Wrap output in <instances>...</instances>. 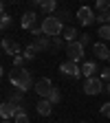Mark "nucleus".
<instances>
[{
    "label": "nucleus",
    "instance_id": "obj_34",
    "mask_svg": "<svg viewBox=\"0 0 110 123\" xmlns=\"http://www.w3.org/2000/svg\"><path fill=\"white\" fill-rule=\"evenodd\" d=\"M7 2H15V0H7Z\"/></svg>",
    "mask_w": 110,
    "mask_h": 123
},
{
    "label": "nucleus",
    "instance_id": "obj_22",
    "mask_svg": "<svg viewBox=\"0 0 110 123\" xmlns=\"http://www.w3.org/2000/svg\"><path fill=\"white\" fill-rule=\"evenodd\" d=\"M53 15H55L57 20H62V22H66V20H71V13H68L66 9H57V11L53 13Z\"/></svg>",
    "mask_w": 110,
    "mask_h": 123
},
{
    "label": "nucleus",
    "instance_id": "obj_2",
    "mask_svg": "<svg viewBox=\"0 0 110 123\" xmlns=\"http://www.w3.org/2000/svg\"><path fill=\"white\" fill-rule=\"evenodd\" d=\"M40 26H42V31H44V35H49V37L62 35V31H64V22L57 20L55 15H49V18H44Z\"/></svg>",
    "mask_w": 110,
    "mask_h": 123
},
{
    "label": "nucleus",
    "instance_id": "obj_9",
    "mask_svg": "<svg viewBox=\"0 0 110 123\" xmlns=\"http://www.w3.org/2000/svg\"><path fill=\"white\" fill-rule=\"evenodd\" d=\"M2 51L7 53V55H11V57H15V55H20L22 53V49H20V44L15 42V40H11V37H2Z\"/></svg>",
    "mask_w": 110,
    "mask_h": 123
},
{
    "label": "nucleus",
    "instance_id": "obj_12",
    "mask_svg": "<svg viewBox=\"0 0 110 123\" xmlns=\"http://www.w3.org/2000/svg\"><path fill=\"white\" fill-rule=\"evenodd\" d=\"M35 110H38V114H42V117H49V114L53 112V103H51L49 99H42V101L35 103Z\"/></svg>",
    "mask_w": 110,
    "mask_h": 123
},
{
    "label": "nucleus",
    "instance_id": "obj_6",
    "mask_svg": "<svg viewBox=\"0 0 110 123\" xmlns=\"http://www.w3.org/2000/svg\"><path fill=\"white\" fill-rule=\"evenodd\" d=\"M33 90L38 92L42 99H49V97H51V92H53V81L49 79V77H42V79H38V81H35Z\"/></svg>",
    "mask_w": 110,
    "mask_h": 123
},
{
    "label": "nucleus",
    "instance_id": "obj_32",
    "mask_svg": "<svg viewBox=\"0 0 110 123\" xmlns=\"http://www.w3.org/2000/svg\"><path fill=\"white\" fill-rule=\"evenodd\" d=\"M106 92H108V95H110V81H108V86H106Z\"/></svg>",
    "mask_w": 110,
    "mask_h": 123
},
{
    "label": "nucleus",
    "instance_id": "obj_35",
    "mask_svg": "<svg viewBox=\"0 0 110 123\" xmlns=\"http://www.w3.org/2000/svg\"><path fill=\"white\" fill-rule=\"evenodd\" d=\"M108 64H110V57H108Z\"/></svg>",
    "mask_w": 110,
    "mask_h": 123
},
{
    "label": "nucleus",
    "instance_id": "obj_29",
    "mask_svg": "<svg viewBox=\"0 0 110 123\" xmlns=\"http://www.w3.org/2000/svg\"><path fill=\"white\" fill-rule=\"evenodd\" d=\"M101 79L104 81H110V68H104L101 70Z\"/></svg>",
    "mask_w": 110,
    "mask_h": 123
},
{
    "label": "nucleus",
    "instance_id": "obj_17",
    "mask_svg": "<svg viewBox=\"0 0 110 123\" xmlns=\"http://www.w3.org/2000/svg\"><path fill=\"white\" fill-rule=\"evenodd\" d=\"M9 101H11V103H18V105H22V103H24V92H20V90H13V92H11V97H9Z\"/></svg>",
    "mask_w": 110,
    "mask_h": 123
},
{
    "label": "nucleus",
    "instance_id": "obj_1",
    "mask_svg": "<svg viewBox=\"0 0 110 123\" xmlns=\"http://www.w3.org/2000/svg\"><path fill=\"white\" fill-rule=\"evenodd\" d=\"M9 81L15 90H20V92H26L31 86H35L33 84V77H31V73L26 68H13L9 73Z\"/></svg>",
    "mask_w": 110,
    "mask_h": 123
},
{
    "label": "nucleus",
    "instance_id": "obj_18",
    "mask_svg": "<svg viewBox=\"0 0 110 123\" xmlns=\"http://www.w3.org/2000/svg\"><path fill=\"white\" fill-rule=\"evenodd\" d=\"M97 35H99L104 42H108V40H110V24H101V26H99V33H97Z\"/></svg>",
    "mask_w": 110,
    "mask_h": 123
},
{
    "label": "nucleus",
    "instance_id": "obj_10",
    "mask_svg": "<svg viewBox=\"0 0 110 123\" xmlns=\"http://www.w3.org/2000/svg\"><path fill=\"white\" fill-rule=\"evenodd\" d=\"M92 55H95L97 59H106V62H108L110 49L106 46V42H95V44H92Z\"/></svg>",
    "mask_w": 110,
    "mask_h": 123
},
{
    "label": "nucleus",
    "instance_id": "obj_5",
    "mask_svg": "<svg viewBox=\"0 0 110 123\" xmlns=\"http://www.w3.org/2000/svg\"><path fill=\"white\" fill-rule=\"evenodd\" d=\"M82 57H84V44H82L79 40H75V42L66 44V59H71V62H79Z\"/></svg>",
    "mask_w": 110,
    "mask_h": 123
},
{
    "label": "nucleus",
    "instance_id": "obj_31",
    "mask_svg": "<svg viewBox=\"0 0 110 123\" xmlns=\"http://www.w3.org/2000/svg\"><path fill=\"white\" fill-rule=\"evenodd\" d=\"M29 2L33 5V7H42V5H44V0H29Z\"/></svg>",
    "mask_w": 110,
    "mask_h": 123
},
{
    "label": "nucleus",
    "instance_id": "obj_24",
    "mask_svg": "<svg viewBox=\"0 0 110 123\" xmlns=\"http://www.w3.org/2000/svg\"><path fill=\"white\" fill-rule=\"evenodd\" d=\"M49 101H51V103H53V105H55V103H59V101H62V92H59V90H57V88H53V92H51V97H49Z\"/></svg>",
    "mask_w": 110,
    "mask_h": 123
},
{
    "label": "nucleus",
    "instance_id": "obj_23",
    "mask_svg": "<svg viewBox=\"0 0 110 123\" xmlns=\"http://www.w3.org/2000/svg\"><path fill=\"white\" fill-rule=\"evenodd\" d=\"M95 22H99V26H101V24H110V11H104V13H99Z\"/></svg>",
    "mask_w": 110,
    "mask_h": 123
},
{
    "label": "nucleus",
    "instance_id": "obj_20",
    "mask_svg": "<svg viewBox=\"0 0 110 123\" xmlns=\"http://www.w3.org/2000/svg\"><path fill=\"white\" fill-rule=\"evenodd\" d=\"M64 37H62V35H55V37H51V46H53V49L55 51H59V49H64Z\"/></svg>",
    "mask_w": 110,
    "mask_h": 123
},
{
    "label": "nucleus",
    "instance_id": "obj_19",
    "mask_svg": "<svg viewBox=\"0 0 110 123\" xmlns=\"http://www.w3.org/2000/svg\"><path fill=\"white\" fill-rule=\"evenodd\" d=\"M35 53H38V51H35V46H33V44H29L26 49L22 51V55L26 57V62H31V59H35Z\"/></svg>",
    "mask_w": 110,
    "mask_h": 123
},
{
    "label": "nucleus",
    "instance_id": "obj_21",
    "mask_svg": "<svg viewBox=\"0 0 110 123\" xmlns=\"http://www.w3.org/2000/svg\"><path fill=\"white\" fill-rule=\"evenodd\" d=\"M95 9H97L99 13L110 11V0H97V2H95Z\"/></svg>",
    "mask_w": 110,
    "mask_h": 123
},
{
    "label": "nucleus",
    "instance_id": "obj_25",
    "mask_svg": "<svg viewBox=\"0 0 110 123\" xmlns=\"http://www.w3.org/2000/svg\"><path fill=\"white\" fill-rule=\"evenodd\" d=\"M24 62H26V57L20 53V55H15V57H13V66H15V68H24Z\"/></svg>",
    "mask_w": 110,
    "mask_h": 123
},
{
    "label": "nucleus",
    "instance_id": "obj_8",
    "mask_svg": "<svg viewBox=\"0 0 110 123\" xmlns=\"http://www.w3.org/2000/svg\"><path fill=\"white\" fill-rule=\"evenodd\" d=\"M77 20H79V24H82V26H90L97 18H95V13H92V9L84 5L79 11H77Z\"/></svg>",
    "mask_w": 110,
    "mask_h": 123
},
{
    "label": "nucleus",
    "instance_id": "obj_27",
    "mask_svg": "<svg viewBox=\"0 0 110 123\" xmlns=\"http://www.w3.org/2000/svg\"><path fill=\"white\" fill-rule=\"evenodd\" d=\"M0 24H2V31H7L11 26V15L9 13H2V20H0Z\"/></svg>",
    "mask_w": 110,
    "mask_h": 123
},
{
    "label": "nucleus",
    "instance_id": "obj_11",
    "mask_svg": "<svg viewBox=\"0 0 110 123\" xmlns=\"http://www.w3.org/2000/svg\"><path fill=\"white\" fill-rule=\"evenodd\" d=\"M31 44L35 46L38 53H42V51H46V49L51 46V37H49V35H38V37H33V42H31Z\"/></svg>",
    "mask_w": 110,
    "mask_h": 123
},
{
    "label": "nucleus",
    "instance_id": "obj_15",
    "mask_svg": "<svg viewBox=\"0 0 110 123\" xmlns=\"http://www.w3.org/2000/svg\"><path fill=\"white\" fill-rule=\"evenodd\" d=\"M35 18H38V15H35L33 11H26V13L22 15V29H33V26H35Z\"/></svg>",
    "mask_w": 110,
    "mask_h": 123
},
{
    "label": "nucleus",
    "instance_id": "obj_30",
    "mask_svg": "<svg viewBox=\"0 0 110 123\" xmlns=\"http://www.w3.org/2000/svg\"><path fill=\"white\" fill-rule=\"evenodd\" d=\"M79 42H82V44L86 46V44L90 42V35H86V33H84V35H79Z\"/></svg>",
    "mask_w": 110,
    "mask_h": 123
},
{
    "label": "nucleus",
    "instance_id": "obj_28",
    "mask_svg": "<svg viewBox=\"0 0 110 123\" xmlns=\"http://www.w3.org/2000/svg\"><path fill=\"white\" fill-rule=\"evenodd\" d=\"M99 112H101V114H104V117H108V119H110V101H108V103H104V105H101V110H99Z\"/></svg>",
    "mask_w": 110,
    "mask_h": 123
},
{
    "label": "nucleus",
    "instance_id": "obj_26",
    "mask_svg": "<svg viewBox=\"0 0 110 123\" xmlns=\"http://www.w3.org/2000/svg\"><path fill=\"white\" fill-rule=\"evenodd\" d=\"M15 123H31L29 121V117H26V110H22V112H18L15 114V119H13Z\"/></svg>",
    "mask_w": 110,
    "mask_h": 123
},
{
    "label": "nucleus",
    "instance_id": "obj_13",
    "mask_svg": "<svg viewBox=\"0 0 110 123\" xmlns=\"http://www.w3.org/2000/svg\"><path fill=\"white\" fill-rule=\"evenodd\" d=\"M97 70H99V68H97L95 62H84V66H82V75L86 77V79H88V77H95Z\"/></svg>",
    "mask_w": 110,
    "mask_h": 123
},
{
    "label": "nucleus",
    "instance_id": "obj_3",
    "mask_svg": "<svg viewBox=\"0 0 110 123\" xmlns=\"http://www.w3.org/2000/svg\"><path fill=\"white\" fill-rule=\"evenodd\" d=\"M22 110H26L24 103H22V105H18V103L5 101L2 105H0V117H2V121H11V119H15V114L22 112Z\"/></svg>",
    "mask_w": 110,
    "mask_h": 123
},
{
    "label": "nucleus",
    "instance_id": "obj_16",
    "mask_svg": "<svg viewBox=\"0 0 110 123\" xmlns=\"http://www.w3.org/2000/svg\"><path fill=\"white\" fill-rule=\"evenodd\" d=\"M42 11H44V13H49V15H53V13L57 11V0H44Z\"/></svg>",
    "mask_w": 110,
    "mask_h": 123
},
{
    "label": "nucleus",
    "instance_id": "obj_4",
    "mask_svg": "<svg viewBox=\"0 0 110 123\" xmlns=\"http://www.w3.org/2000/svg\"><path fill=\"white\" fill-rule=\"evenodd\" d=\"M59 73L64 77H71V79H79L82 77V66H77V62L66 59L64 64H59Z\"/></svg>",
    "mask_w": 110,
    "mask_h": 123
},
{
    "label": "nucleus",
    "instance_id": "obj_7",
    "mask_svg": "<svg viewBox=\"0 0 110 123\" xmlns=\"http://www.w3.org/2000/svg\"><path fill=\"white\" fill-rule=\"evenodd\" d=\"M101 90H106L104 84H101V77H88L84 81V92L86 95H99Z\"/></svg>",
    "mask_w": 110,
    "mask_h": 123
},
{
    "label": "nucleus",
    "instance_id": "obj_33",
    "mask_svg": "<svg viewBox=\"0 0 110 123\" xmlns=\"http://www.w3.org/2000/svg\"><path fill=\"white\" fill-rule=\"evenodd\" d=\"M2 123H15V121H2Z\"/></svg>",
    "mask_w": 110,
    "mask_h": 123
},
{
    "label": "nucleus",
    "instance_id": "obj_14",
    "mask_svg": "<svg viewBox=\"0 0 110 123\" xmlns=\"http://www.w3.org/2000/svg\"><path fill=\"white\" fill-rule=\"evenodd\" d=\"M62 37L66 40V44H71V42H75V40H79V37H77V29H75V26H64V31H62Z\"/></svg>",
    "mask_w": 110,
    "mask_h": 123
}]
</instances>
